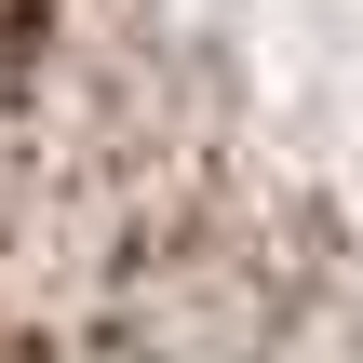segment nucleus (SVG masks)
<instances>
[{"label":"nucleus","instance_id":"obj_1","mask_svg":"<svg viewBox=\"0 0 363 363\" xmlns=\"http://www.w3.org/2000/svg\"><path fill=\"white\" fill-rule=\"evenodd\" d=\"M0 363H363V0H0Z\"/></svg>","mask_w":363,"mask_h":363}]
</instances>
